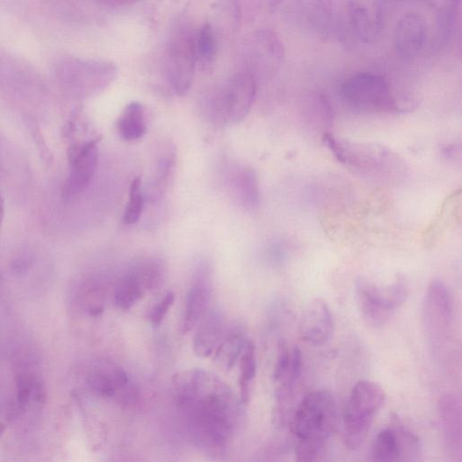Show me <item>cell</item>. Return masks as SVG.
I'll use <instances>...</instances> for the list:
<instances>
[{
  "label": "cell",
  "mask_w": 462,
  "mask_h": 462,
  "mask_svg": "<svg viewBox=\"0 0 462 462\" xmlns=\"http://www.w3.org/2000/svg\"><path fill=\"white\" fill-rule=\"evenodd\" d=\"M249 340L240 332L230 334L216 349L213 361L225 371H230L242 355Z\"/></svg>",
  "instance_id": "603a6c76"
},
{
  "label": "cell",
  "mask_w": 462,
  "mask_h": 462,
  "mask_svg": "<svg viewBox=\"0 0 462 462\" xmlns=\"http://www.w3.org/2000/svg\"><path fill=\"white\" fill-rule=\"evenodd\" d=\"M292 352L285 340H280L278 344V355L273 377L275 382H280L287 375L291 366Z\"/></svg>",
  "instance_id": "f1b7e54d"
},
{
  "label": "cell",
  "mask_w": 462,
  "mask_h": 462,
  "mask_svg": "<svg viewBox=\"0 0 462 462\" xmlns=\"http://www.w3.org/2000/svg\"><path fill=\"white\" fill-rule=\"evenodd\" d=\"M385 8L386 0H349L352 29L360 41H377L384 29Z\"/></svg>",
  "instance_id": "4fadbf2b"
},
{
  "label": "cell",
  "mask_w": 462,
  "mask_h": 462,
  "mask_svg": "<svg viewBox=\"0 0 462 462\" xmlns=\"http://www.w3.org/2000/svg\"><path fill=\"white\" fill-rule=\"evenodd\" d=\"M285 59V49L279 37L264 30L257 32L249 48V62L259 73L272 75L278 71Z\"/></svg>",
  "instance_id": "2e32d148"
},
{
  "label": "cell",
  "mask_w": 462,
  "mask_h": 462,
  "mask_svg": "<svg viewBox=\"0 0 462 462\" xmlns=\"http://www.w3.org/2000/svg\"><path fill=\"white\" fill-rule=\"evenodd\" d=\"M146 294L147 292L141 285L127 274L115 289L114 303L119 309L128 311L137 304Z\"/></svg>",
  "instance_id": "d4e9b609"
},
{
  "label": "cell",
  "mask_w": 462,
  "mask_h": 462,
  "mask_svg": "<svg viewBox=\"0 0 462 462\" xmlns=\"http://www.w3.org/2000/svg\"><path fill=\"white\" fill-rule=\"evenodd\" d=\"M196 59L203 63H211L217 52V41L210 25H204L195 37Z\"/></svg>",
  "instance_id": "4316f807"
},
{
  "label": "cell",
  "mask_w": 462,
  "mask_h": 462,
  "mask_svg": "<svg viewBox=\"0 0 462 462\" xmlns=\"http://www.w3.org/2000/svg\"><path fill=\"white\" fill-rule=\"evenodd\" d=\"M99 140L73 145L68 151L70 172L64 187V198L72 200L92 182L98 166Z\"/></svg>",
  "instance_id": "8fae6325"
},
{
  "label": "cell",
  "mask_w": 462,
  "mask_h": 462,
  "mask_svg": "<svg viewBox=\"0 0 462 462\" xmlns=\"http://www.w3.org/2000/svg\"><path fill=\"white\" fill-rule=\"evenodd\" d=\"M422 322L428 348L433 358L445 362L452 335L453 303L446 285L433 280L422 303Z\"/></svg>",
  "instance_id": "277c9868"
},
{
  "label": "cell",
  "mask_w": 462,
  "mask_h": 462,
  "mask_svg": "<svg viewBox=\"0 0 462 462\" xmlns=\"http://www.w3.org/2000/svg\"><path fill=\"white\" fill-rule=\"evenodd\" d=\"M356 294L361 315L367 325L375 329L386 325L408 296V286L403 277L386 286L359 279Z\"/></svg>",
  "instance_id": "8992f818"
},
{
  "label": "cell",
  "mask_w": 462,
  "mask_h": 462,
  "mask_svg": "<svg viewBox=\"0 0 462 462\" xmlns=\"http://www.w3.org/2000/svg\"><path fill=\"white\" fill-rule=\"evenodd\" d=\"M421 452L420 438L394 416L390 425L376 435L370 455L378 462L416 461Z\"/></svg>",
  "instance_id": "9c48e42d"
},
{
  "label": "cell",
  "mask_w": 462,
  "mask_h": 462,
  "mask_svg": "<svg viewBox=\"0 0 462 462\" xmlns=\"http://www.w3.org/2000/svg\"><path fill=\"white\" fill-rule=\"evenodd\" d=\"M386 400L384 389L375 382L362 380L352 388L343 410V439L350 449L365 442L375 416Z\"/></svg>",
  "instance_id": "3957f363"
},
{
  "label": "cell",
  "mask_w": 462,
  "mask_h": 462,
  "mask_svg": "<svg viewBox=\"0 0 462 462\" xmlns=\"http://www.w3.org/2000/svg\"><path fill=\"white\" fill-rule=\"evenodd\" d=\"M233 186L242 205L255 211L260 204V191L256 172L250 168L240 169L234 177Z\"/></svg>",
  "instance_id": "7402d4cb"
},
{
  "label": "cell",
  "mask_w": 462,
  "mask_h": 462,
  "mask_svg": "<svg viewBox=\"0 0 462 462\" xmlns=\"http://www.w3.org/2000/svg\"><path fill=\"white\" fill-rule=\"evenodd\" d=\"M117 129L125 141H136L144 137L147 122L143 106L139 103L129 104L118 121Z\"/></svg>",
  "instance_id": "44dd1931"
},
{
  "label": "cell",
  "mask_w": 462,
  "mask_h": 462,
  "mask_svg": "<svg viewBox=\"0 0 462 462\" xmlns=\"http://www.w3.org/2000/svg\"><path fill=\"white\" fill-rule=\"evenodd\" d=\"M5 425L4 423H0V437H2V435L4 434V432L5 431Z\"/></svg>",
  "instance_id": "d6a6232c"
},
{
  "label": "cell",
  "mask_w": 462,
  "mask_h": 462,
  "mask_svg": "<svg viewBox=\"0 0 462 462\" xmlns=\"http://www.w3.org/2000/svg\"><path fill=\"white\" fill-rule=\"evenodd\" d=\"M341 95L347 103L361 110L398 111L389 84L379 75L360 73L349 77L341 86Z\"/></svg>",
  "instance_id": "52a82bcc"
},
{
  "label": "cell",
  "mask_w": 462,
  "mask_h": 462,
  "mask_svg": "<svg viewBox=\"0 0 462 462\" xmlns=\"http://www.w3.org/2000/svg\"><path fill=\"white\" fill-rule=\"evenodd\" d=\"M333 328V318L328 304L322 299H315L302 314L299 334L303 341L321 346L330 340Z\"/></svg>",
  "instance_id": "9a60e30c"
},
{
  "label": "cell",
  "mask_w": 462,
  "mask_h": 462,
  "mask_svg": "<svg viewBox=\"0 0 462 462\" xmlns=\"http://www.w3.org/2000/svg\"><path fill=\"white\" fill-rule=\"evenodd\" d=\"M176 301V294L168 291L164 297L155 305L150 313V321L154 326H159L165 317L174 305Z\"/></svg>",
  "instance_id": "f546056e"
},
{
  "label": "cell",
  "mask_w": 462,
  "mask_h": 462,
  "mask_svg": "<svg viewBox=\"0 0 462 462\" xmlns=\"http://www.w3.org/2000/svg\"><path fill=\"white\" fill-rule=\"evenodd\" d=\"M300 14L306 24L321 35H326L333 19V0H298Z\"/></svg>",
  "instance_id": "ffe728a7"
},
{
  "label": "cell",
  "mask_w": 462,
  "mask_h": 462,
  "mask_svg": "<svg viewBox=\"0 0 462 462\" xmlns=\"http://www.w3.org/2000/svg\"><path fill=\"white\" fill-rule=\"evenodd\" d=\"M194 340V349L197 356L211 357L219 345L223 331L222 318L217 312H210L203 317Z\"/></svg>",
  "instance_id": "d6986e66"
},
{
  "label": "cell",
  "mask_w": 462,
  "mask_h": 462,
  "mask_svg": "<svg viewBox=\"0 0 462 462\" xmlns=\"http://www.w3.org/2000/svg\"><path fill=\"white\" fill-rule=\"evenodd\" d=\"M257 375L256 348L249 340L241 355L240 389L241 400L248 403L250 398L251 385Z\"/></svg>",
  "instance_id": "cb8c5ba5"
},
{
  "label": "cell",
  "mask_w": 462,
  "mask_h": 462,
  "mask_svg": "<svg viewBox=\"0 0 462 462\" xmlns=\"http://www.w3.org/2000/svg\"><path fill=\"white\" fill-rule=\"evenodd\" d=\"M256 93V81L252 75L241 73L232 77L210 99L212 121L219 126L241 122L252 107Z\"/></svg>",
  "instance_id": "5b68a950"
},
{
  "label": "cell",
  "mask_w": 462,
  "mask_h": 462,
  "mask_svg": "<svg viewBox=\"0 0 462 462\" xmlns=\"http://www.w3.org/2000/svg\"><path fill=\"white\" fill-rule=\"evenodd\" d=\"M5 218V202L2 197H0V229H2L3 222Z\"/></svg>",
  "instance_id": "1f68e13d"
},
{
  "label": "cell",
  "mask_w": 462,
  "mask_h": 462,
  "mask_svg": "<svg viewBox=\"0 0 462 462\" xmlns=\"http://www.w3.org/2000/svg\"><path fill=\"white\" fill-rule=\"evenodd\" d=\"M195 35L187 28H179L172 36L168 48L169 80L179 96L190 90L194 79L196 56Z\"/></svg>",
  "instance_id": "30bf717a"
},
{
  "label": "cell",
  "mask_w": 462,
  "mask_h": 462,
  "mask_svg": "<svg viewBox=\"0 0 462 462\" xmlns=\"http://www.w3.org/2000/svg\"><path fill=\"white\" fill-rule=\"evenodd\" d=\"M211 291L207 280L200 276L196 283L189 290L186 301L181 332L187 334L199 323L207 311Z\"/></svg>",
  "instance_id": "ac0fdd59"
},
{
  "label": "cell",
  "mask_w": 462,
  "mask_h": 462,
  "mask_svg": "<svg viewBox=\"0 0 462 462\" xmlns=\"http://www.w3.org/2000/svg\"><path fill=\"white\" fill-rule=\"evenodd\" d=\"M176 165V152L174 149L168 148L163 152L157 166V172L151 185L149 197L153 201L161 197L169 181L171 173Z\"/></svg>",
  "instance_id": "484cf974"
},
{
  "label": "cell",
  "mask_w": 462,
  "mask_h": 462,
  "mask_svg": "<svg viewBox=\"0 0 462 462\" xmlns=\"http://www.w3.org/2000/svg\"><path fill=\"white\" fill-rule=\"evenodd\" d=\"M144 200L141 180L137 177L131 186L130 198L123 216L125 224L133 225L140 221L144 208Z\"/></svg>",
  "instance_id": "83f0119b"
},
{
  "label": "cell",
  "mask_w": 462,
  "mask_h": 462,
  "mask_svg": "<svg viewBox=\"0 0 462 462\" xmlns=\"http://www.w3.org/2000/svg\"><path fill=\"white\" fill-rule=\"evenodd\" d=\"M446 454L452 461L462 459V421L459 399L451 394L441 395L438 403Z\"/></svg>",
  "instance_id": "5bb4252c"
},
{
  "label": "cell",
  "mask_w": 462,
  "mask_h": 462,
  "mask_svg": "<svg viewBox=\"0 0 462 462\" xmlns=\"http://www.w3.org/2000/svg\"><path fill=\"white\" fill-rule=\"evenodd\" d=\"M337 406L331 392L317 390L299 403L291 421L297 443L295 458L314 461L322 453L337 426Z\"/></svg>",
  "instance_id": "7a4b0ae2"
},
{
  "label": "cell",
  "mask_w": 462,
  "mask_h": 462,
  "mask_svg": "<svg viewBox=\"0 0 462 462\" xmlns=\"http://www.w3.org/2000/svg\"><path fill=\"white\" fill-rule=\"evenodd\" d=\"M175 399L190 434L205 448H223L240 416L234 394L216 376L192 369L175 376Z\"/></svg>",
  "instance_id": "6da1fadb"
},
{
  "label": "cell",
  "mask_w": 462,
  "mask_h": 462,
  "mask_svg": "<svg viewBox=\"0 0 462 462\" xmlns=\"http://www.w3.org/2000/svg\"><path fill=\"white\" fill-rule=\"evenodd\" d=\"M100 2L103 5L110 7H123L132 5L140 2V0H100Z\"/></svg>",
  "instance_id": "4dcf8cb0"
},
{
  "label": "cell",
  "mask_w": 462,
  "mask_h": 462,
  "mask_svg": "<svg viewBox=\"0 0 462 462\" xmlns=\"http://www.w3.org/2000/svg\"><path fill=\"white\" fill-rule=\"evenodd\" d=\"M427 29L421 17L414 14L403 15L396 24L394 49L406 60L416 58L426 41Z\"/></svg>",
  "instance_id": "e0dca14e"
},
{
  "label": "cell",
  "mask_w": 462,
  "mask_h": 462,
  "mask_svg": "<svg viewBox=\"0 0 462 462\" xmlns=\"http://www.w3.org/2000/svg\"><path fill=\"white\" fill-rule=\"evenodd\" d=\"M89 388L103 398H115L130 404L138 397V390L125 369L112 363H104L93 369L88 377Z\"/></svg>",
  "instance_id": "7c38bea8"
},
{
  "label": "cell",
  "mask_w": 462,
  "mask_h": 462,
  "mask_svg": "<svg viewBox=\"0 0 462 462\" xmlns=\"http://www.w3.org/2000/svg\"><path fill=\"white\" fill-rule=\"evenodd\" d=\"M322 141L339 162L365 174L385 173L396 163L389 150L376 145L339 140L331 133L324 134Z\"/></svg>",
  "instance_id": "ba28073f"
}]
</instances>
